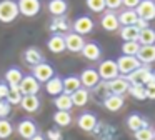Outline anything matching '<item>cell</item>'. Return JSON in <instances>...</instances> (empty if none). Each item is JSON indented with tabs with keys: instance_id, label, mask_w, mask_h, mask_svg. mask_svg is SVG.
I'll list each match as a JSON object with an SVG mask.
<instances>
[{
	"instance_id": "1",
	"label": "cell",
	"mask_w": 155,
	"mask_h": 140,
	"mask_svg": "<svg viewBox=\"0 0 155 140\" xmlns=\"http://www.w3.org/2000/svg\"><path fill=\"white\" fill-rule=\"evenodd\" d=\"M20 15L18 5L15 0H0V22L2 23H12Z\"/></svg>"
},
{
	"instance_id": "2",
	"label": "cell",
	"mask_w": 155,
	"mask_h": 140,
	"mask_svg": "<svg viewBox=\"0 0 155 140\" xmlns=\"http://www.w3.org/2000/svg\"><path fill=\"white\" fill-rule=\"evenodd\" d=\"M98 75H100V80H104V82H110V80L117 78L120 73H118V67H117V62L115 60H102L100 63H98V68H97Z\"/></svg>"
},
{
	"instance_id": "3",
	"label": "cell",
	"mask_w": 155,
	"mask_h": 140,
	"mask_svg": "<svg viewBox=\"0 0 155 140\" xmlns=\"http://www.w3.org/2000/svg\"><path fill=\"white\" fill-rule=\"evenodd\" d=\"M150 73H152V68L148 65H142L138 67L135 72H132L130 75H127V82L130 83L132 87H145L150 78Z\"/></svg>"
},
{
	"instance_id": "4",
	"label": "cell",
	"mask_w": 155,
	"mask_h": 140,
	"mask_svg": "<svg viewBox=\"0 0 155 140\" xmlns=\"http://www.w3.org/2000/svg\"><path fill=\"white\" fill-rule=\"evenodd\" d=\"M117 67H118V73H120L122 77H127L130 75L132 72H135V70L138 68V67H142V63L138 62L137 57H128V55H120L117 60Z\"/></svg>"
},
{
	"instance_id": "5",
	"label": "cell",
	"mask_w": 155,
	"mask_h": 140,
	"mask_svg": "<svg viewBox=\"0 0 155 140\" xmlns=\"http://www.w3.org/2000/svg\"><path fill=\"white\" fill-rule=\"evenodd\" d=\"M78 78H80L82 87L87 88V90L95 88V87L100 83V75H98L97 68H94V67H87V68H84L82 73L78 75Z\"/></svg>"
},
{
	"instance_id": "6",
	"label": "cell",
	"mask_w": 155,
	"mask_h": 140,
	"mask_svg": "<svg viewBox=\"0 0 155 140\" xmlns=\"http://www.w3.org/2000/svg\"><path fill=\"white\" fill-rule=\"evenodd\" d=\"M17 133L24 140H30L32 137H35L38 133V125L32 118H22L17 123Z\"/></svg>"
},
{
	"instance_id": "7",
	"label": "cell",
	"mask_w": 155,
	"mask_h": 140,
	"mask_svg": "<svg viewBox=\"0 0 155 140\" xmlns=\"http://www.w3.org/2000/svg\"><path fill=\"white\" fill-rule=\"evenodd\" d=\"M94 27H95V23H94V20L90 18L88 15H80V17H77V18L72 22V32H75V33H78V35H88V33L94 30Z\"/></svg>"
},
{
	"instance_id": "8",
	"label": "cell",
	"mask_w": 155,
	"mask_h": 140,
	"mask_svg": "<svg viewBox=\"0 0 155 140\" xmlns=\"http://www.w3.org/2000/svg\"><path fill=\"white\" fill-rule=\"evenodd\" d=\"M17 5H18L20 15L28 17V18L38 15V12H40V8H42L40 0H17Z\"/></svg>"
},
{
	"instance_id": "9",
	"label": "cell",
	"mask_w": 155,
	"mask_h": 140,
	"mask_svg": "<svg viewBox=\"0 0 155 140\" xmlns=\"http://www.w3.org/2000/svg\"><path fill=\"white\" fill-rule=\"evenodd\" d=\"M40 87H42V83L35 77H32V73H30V75H24L18 88H20L22 95H37L40 92Z\"/></svg>"
},
{
	"instance_id": "10",
	"label": "cell",
	"mask_w": 155,
	"mask_h": 140,
	"mask_svg": "<svg viewBox=\"0 0 155 140\" xmlns=\"http://www.w3.org/2000/svg\"><path fill=\"white\" fill-rule=\"evenodd\" d=\"M135 12H137L138 18L145 20V22H152V20H155V2L153 0H140Z\"/></svg>"
},
{
	"instance_id": "11",
	"label": "cell",
	"mask_w": 155,
	"mask_h": 140,
	"mask_svg": "<svg viewBox=\"0 0 155 140\" xmlns=\"http://www.w3.org/2000/svg\"><path fill=\"white\" fill-rule=\"evenodd\" d=\"M22 58H24L25 65L28 67H37L38 63H44L45 58H44V53H42L40 48H37V47H28V48L24 50V53H22Z\"/></svg>"
},
{
	"instance_id": "12",
	"label": "cell",
	"mask_w": 155,
	"mask_h": 140,
	"mask_svg": "<svg viewBox=\"0 0 155 140\" xmlns=\"http://www.w3.org/2000/svg\"><path fill=\"white\" fill-rule=\"evenodd\" d=\"M54 75H55L54 67H52L50 63H47V62L38 63L37 67H34V68H32V77H35V78H37L40 83H47Z\"/></svg>"
},
{
	"instance_id": "13",
	"label": "cell",
	"mask_w": 155,
	"mask_h": 140,
	"mask_svg": "<svg viewBox=\"0 0 155 140\" xmlns=\"http://www.w3.org/2000/svg\"><path fill=\"white\" fill-rule=\"evenodd\" d=\"M64 37H65V47H67L68 52H72V53L82 52V48H84V45H85L84 37L75 33V32H68V33H65Z\"/></svg>"
},
{
	"instance_id": "14",
	"label": "cell",
	"mask_w": 155,
	"mask_h": 140,
	"mask_svg": "<svg viewBox=\"0 0 155 140\" xmlns=\"http://www.w3.org/2000/svg\"><path fill=\"white\" fill-rule=\"evenodd\" d=\"M77 125H78V128L84 130V132H92V130H95V127L98 125V118H97V115L92 113V112H84L77 117Z\"/></svg>"
},
{
	"instance_id": "15",
	"label": "cell",
	"mask_w": 155,
	"mask_h": 140,
	"mask_svg": "<svg viewBox=\"0 0 155 140\" xmlns=\"http://www.w3.org/2000/svg\"><path fill=\"white\" fill-rule=\"evenodd\" d=\"M107 85H108V92H110L112 95H120V97H124L125 93L128 92V88H130V83H128L127 78L122 77V75H118L117 78L107 82Z\"/></svg>"
},
{
	"instance_id": "16",
	"label": "cell",
	"mask_w": 155,
	"mask_h": 140,
	"mask_svg": "<svg viewBox=\"0 0 155 140\" xmlns=\"http://www.w3.org/2000/svg\"><path fill=\"white\" fill-rule=\"evenodd\" d=\"M100 25L107 32H117V30H120V23H118L117 13L110 12V10H105L104 12V15L100 18Z\"/></svg>"
},
{
	"instance_id": "17",
	"label": "cell",
	"mask_w": 155,
	"mask_h": 140,
	"mask_svg": "<svg viewBox=\"0 0 155 140\" xmlns=\"http://www.w3.org/2000/svg\"><path fill=\"white\" fill-rule=\"evenodd\" d=\"M48 28H50L52 35H54V33H57V35H65V33H68V30L72 28V23L65 18V15L64 17H54V20L50 22Z\"/></svg>"
},
{
	"instance_id": "18",
	"label": "cell",
	"mask_w": 155,
	"mask_h": 140,
	"mask_svg": "<svg viewBox=\"0 0 155 140\" xmlns=\"http://www.w3.org/2000/svg\"><path fill=\"white\" fill-rule=\"evenodd\" d=\"M80 53L87 60H90V62H97L102 57V48L97 42H85V45H84V48H82Z\"/></svg>"
},
{
	"instance_id": "19",
	"label": "cell",
	"mask_w": 155,
	"mask_h": 140,
	"mask_svg": "<svg viewBox=\"0 0 155 140\" xmlns=\"http://www.w3.org/2000/svg\"><path fill=\"white\" fill-rule=\"evenodd\" d=\"M44 85H45V92L52 97H57V95H60V93H64V78L58 77V75H54L47 83H44Z\"/></svg>"
},
{
	"instance_id": "20",
	"label": "cell",
	"mask_w": 155,
	"mask_h": 140,
	"mask_svg": "<svg viewBox=\"0 0 155 140\" xmlns=\"http://www.w3.org/2000/svg\"><path fill=\"white\" fill-rule=\"evenodd\" d=\"M127 127H128V130H132V132L135 133L137 130L148 127V122H147V118H145L143 115L134 112V113H130V115L127 117Z\"/></svg>"
},
{
	"instance_id": "21",
	"label": "cell",
	"mask_w": 155,
	"mask_h": 140,
	"mask_svg": "<svg viewBox=\"0 0 155 140\" xmlns=\"http://www.w3.org/2000/svg\"><path fill=\"white\" fill-rule=\"evenodd\" d=\"M47 48L50 50L52 53L65 52V50H67V47H65V37L64 35H57V33L50 35L48 40H47Z\"/></svg>"
},
{
	"instance_id": "22",
	"label": "cell",
	"mask_w": 155,
	"mask_h": 140,
	"mask_svg": "<svg viewBox=\"0 0 155 140\" xmlns=\"http://www.w3.org/2000/svg\"><path fill=\"white\" fill-rule=\"evenodd\" d=\"M40 98H38V95H24V98H22L20 102V107L24 112L27 113H35L38 112V108H40Z\"/></svg>"
},
{
	"instance_id": "23",
	"label": "cell",
	"mask_w": 155,
	"mask_h": 140,
	"mask_svg": "<svg viewBox=\"0 0 155 140\" xmlns=\"http://www.w3.org/2000/svg\"><path fill=\"white\" fill-rule=\"evenodd\" d=\"M47 10L54 17H64L68 10V2L67 0H48Z\"/></svg>"
},
{
	"instance_id": "24",
	"label": "cell",
	"mask_w": 155,
	"mask_h": 140,
	"mask_svg": "<svg viewBox=\"0 0 155 140\" xmlns=\"http://www.w3.org/2000/svg\"><path fill=\"white\" fill-rule=\"evenodd\" d=\"M137 58L142 65H150L152 62H155V45L140 47V50L137 53Z\"/></svg>"
},
{
	"instance_id": "25",
	"label": "cell",
	"mask_w": 155,
	"mask_h": 140,
	"mask_svg": "<svg viewBox=\"0 0 155 140\" xmlns=\"http://www.w3.org/2000/svg\"><path fill=\"white\" fill-rule=\"evenodd\" d=\"M22 78H24V72L20 70V67H15V65L10 67V68L5 72V75H4V80H5V83H7L8 87L20 85Z\"/></svg>"
},
{
	"instance_id": "26",
	"label": "cell",
	"mask_w": 155,
	"mask_h": 140,
	"mask_svg": "<svg viewBox=\"0 0 155 140\" xmlns=\"http://www.w3.org/2000/svg\"><path fill=\"white\" fill-rule=\"evenodd\" d=\"M102 103H104V107L108 110V112H118V110L124 108L125 100H124V97H120V95H112L110 93Z\"/></svg>"
},
{
	"instance_id": "27",
	"label": "cell",
	"mask_w": 155,
	"mask_h": 140,
	"mask_svg": "<svg viewBox=\"0 0 155 140\" xmlns=\"http://www.w3.org/2000/svg\"><path fill=\"white\" fill-rule=\"evenodd\" d=\"M70 98H72L74 107H85L88 103V98H90V90L80 87L78 90H75V92L72 93Z\"/></svg>"
},
{
	"instance_id": "28",
	"label": "cell",
	"mask_w": 155,
	"mask_h": 140,
	"mask_svg": "<svg viewBox=\"0 0 155 140\" xmlns=\"http://www.w3.org/2000/svg\"><path fill=\"white\" fill-rule=\"evenodd\" d=\"M117 17H118V23H120V27L135 25V23H137V20H138L137 12H135V10H128V8L122 10L120 13H117Z\"/></svg>"
},
{
	"instance_id": "29",
	"label": "cell",
	"mask_w": 155,
	"mask_h": 140,
	"mask_svg": "<svg viewBox=\"0 0 155 140\" xmlns=\"http://www.w3.org/2000/svg\"><path fill=\"white\" fill-rule=\"evenodd\" d=\"M54 105L57 110H62V112H70L72 107H74V103H72V98L70 95H67V93H60V95L54 97Z\"/></svg>"
},
{
	"instance_id": "30",
	"label": "cell",
	"mask_w": 155,
	"mask_h": 140,
	"mask_svg": "<svg viewBox=\"0 0 155 140\" xmlns=\"http://www.w3.org/2000/svg\"><path fill=\"white\" fill-rule=\"evenodd\" d=\"M118 33H120V37H122L124 42H137L140 30H138L135 25H128V27H120Z\"/></svg>"
},
{
	"instance_id": "31",
	"label": "cell",
	"mask_w": 155,
	"mask_h": 140,
	"mask_svg": "<svg viewBox=\"0 0 155 140\" xmlns=\"http://www.w3.org/2000/svg\"><path fill=\"white\" fill-rule=\"evenodd\" d=\"M80 87H82V83H80L78 75H68L64 78V93H67V95H72Z\"/></svg>"
},
{
	"instance_id": "32",
	"label": "cell",
	"mask_w": 155,
	"mask_h": 140,
	"mask_svg": "<svg viewBox=\"0 0 155 140\" xmlns=\"http://www.w3.org/2000/svg\"><path fill=\"white\" fill-rule=\"evenodd\" d=\"M137 42L140 43V47H143V45H155V30L152 28V27L140 30Z\"/></svg>"
},
{
	"instance_id": "33",
	"label": "cell",
	"mask_w": 155,
	"mask_h": 140,
	"mask_svg": "<svg viewBox=\"0 0 155 140\" xmlns=\"http://www.w3.org/2000/svg\"><path fill=\"white\" fill-rule=\"evenodd\" d=\"M72 113L70 112H62V110H57L54 113V122L57 127H68L72 125Z\"/></svg>"
},
{
	"instance_id": "34",
	"label": "cell",
	"mask_w": 155,
	"mask_h": 140,
	"mask_svg": "<svg viewBox=\"0 0 155 140\" xmlns=\"http://www.w3.org/2000/svg\"><path fill=\"white\" fill-rule=\"evenodd\" d=\"M22 98H24V95H22L20 88H18V85H12L8 87V93H7V102L10 103V105H20Z\"/></svg>"
},
{
	"instance_id": "35",
	"label": "cell",
	"mask_w": 155,
	"mask_h": 140,
	"mask_svg": "<svg viewBox=\"0 0 155 140\" xmlns=\"http://www.w3.org/2000/svg\"><path fill=\"white\" fill-rule=\"evenodd\" d=\"M14 125L8 118H0V138L2 140H7L14 135Z\"/></svg>"
},
{
	"instance_id": "36",
	"label": "cell",
	"mask_w": 155,
	"mask_h": 140,
	"mask_svg": "<svg viewBox=\"0 0 155 140\" xmlns=\"http://www.w3.org/2000/svg\"><path fill=\"white\" fill-rule=\"evenodd\" d=\"M138 50H140V43L138 42H124L122 43V55L137 57Z\"/></svg>"
},
{
	"instance_id": "37",
	"label": "cell",
	"mask_w": 155,
	"mask_h": 140,
	"mask_svg": "<svg viewBox=\"0 0 155 140\" xmlns=\"http://www.w3.org/2000/svg\"><path fill=\"white\" fill-rule=\"evenodd\" d=\"M135 140H153V128L152 127H145V128H140L134 133Z\"/></svg>"
},
{
	"instance_id": "38",
	"label": "cell",
	"mask_w": 155,
	"mask_h": 140,
	"mask_svg": "<svg viewBox=\"0 0 155 140\" xmlns=\"http://www.w3.org/2000/svg\"><path fill=\"white\" fill-rule=\"evenodd\" d=\"M85 3H87L90 12L100 13L105 10V0H85Z\"/></svg>"
},
{
	"instance_id": "39",
	"label": "cell",
	"mask_w": 155,
	"mask_h": 140,
	"mask_svg": "<svg viewBox=\"0 0 155 140\" xmlns=\"http://www.w3.org/2000/svg\"><path fill=\"white\" fill-rule=\"evenodd\" d=\"M128 93H130L134 98H137V100H145L147 98V97H145V87H132L130 85Z\"/></svg>"
},
{
	"instance_id": "40",
	"label": "cell",
	"mask_w": 155,
	"mask_h": 140,
	"mask_svg": "<svg viewBox=\"0 0 155 140\" xmlns=\"http://www.w3.org/2000/svg\"><path fill=\"white\" fill-rule=\"evenodd\" d=\"M12 112V105L7 100H0V118H7Z\"/></svg>"
},
{
	"instance_id": "41",
	"label": "cell",
	"mask_w": 155,
	"mask_h": 140,
	"mask_svg": "<svg viewBox=\"0 0 155 140\" xmlns=\"http://www.w3.org/2000/svg\"><path fill=\"white\" fill-rule=\"evenodd\" d=\"M45 138H48V140H64V133H62V130H58V128H50V130H47V133H45Z\"/></svg>"
},
{
	"instance_id": "42",
	"label": "cell",
	"mask_w": 155,
	"mask_h": 140,
	"mask_svg": "<svg viewBox=\"0 0 155 140\" xmlns=\"http://www.w3.org/2000/svg\"><path fill=\"white\" fill-rule=\"evenodd\" d=\"M122 7V0H105V8H108L110 12H115Z\"/></svg>"
},
{
	"instance_id": "43",
	"label": "cell",
	"mask_w": 155,
	"mask_h": 140,
	"mask_svg": "<svg viewBox=\"0 0 155 140\" xmlns=\"http://www.w3.org/2000/svg\"><path fill=\"white\" fill-rule=\"evenodd\" d=\"M138 3H140V0H122V5L128 10H135Z\"/></svg>"
},
{
	"instance_id": "44",
	"label": "cell",
	"mask_w": 155,
	"mask_h": 140,
	"mask_svg": "<svg viewBox=\"0 0 155 140\" xmlns=\"http://www.w3.org/2000/svg\"><path fill=\"white\" fill-rule=\"evenodd\" d=\"M145 97L148 100H155V85H145Z\"/></svg>"
},
{
	"instance_id": "45",
	"label": "cell",
	"mask_w": 155,
	"mask_h": 140,
	"mask_svg": "<svg viewBox=\"0 0 155 140\" xmlns=\"http://www.w3.org/2000/svg\"><path fill=\"white\" fill-rule=\"evenodd\" d=\"M8 93V85L5 82H0V100H5Z\"/></svg>"
},
{
	"instance_id": "46",
	"label": "cell",
	"mask_w": 155,
	"mask_h": 140,
	"mask_svg": "<svg viewBox=\"0 0 155 140\" xmlns=\"http://www.w3.org/2000/svg\"><path fill=\"white\" fill-rule=\"evenodd\" d=\"M135 27H137L138 30H143V28H148V22H145V20H142V18H138L137 20V23H135Z\"/></svg>"
},
{
	"instance_id": "47",
	"label": "cell",
	"mask_w": 155,
	"mask_h": 140,
	"mask_svg": "<svg viewBox=\"0 0 155 140\" xmlns=\"http://www.w3.org/2000/svg\"><path fill=\"white\" fill-rule=\"evenodd\" d=\"M30 140H47V138H45V135H42V133L40 132H38L37 133V135H35V137H32V138Z\"/></svg>"
},
{
	"instance_id": "48",
	"label": "cell",
	"mask_w": 155,
	"mask_h": 140,
	"mask_svg": "<svg viewBox=\"0 0 155 140\" xmlns=\"http://www.w3.org/2000/svg\"><path fill=\"white\" fill-rule=\"evenodd\" d=\"M153 140H155V128H153Z\"/></svg>"
},
{
	"instance_id": "49",
	"label": "cell",
	"mask_w": 155,
	"mask_h": 140,
	"mask_svg": "<svg viewBox=\"0 0 155 140\" xmlns=\"http://www.w3.org/2000/svg\"><path fill=\"white\" fill-rule=\"evenodd\" d=\"M153 2H155V0H153Z\"/></svg>"
}]
</instances>
